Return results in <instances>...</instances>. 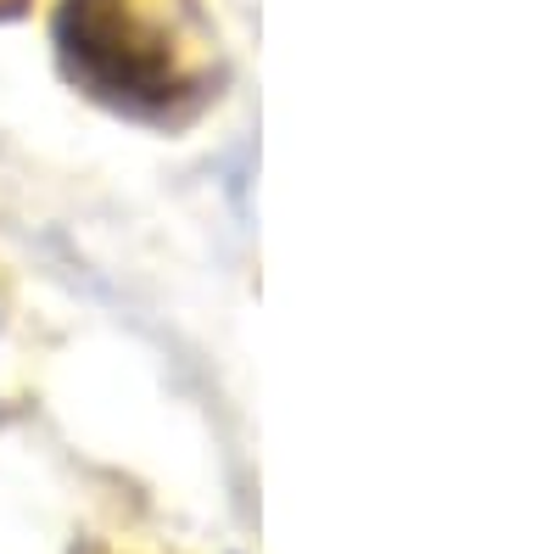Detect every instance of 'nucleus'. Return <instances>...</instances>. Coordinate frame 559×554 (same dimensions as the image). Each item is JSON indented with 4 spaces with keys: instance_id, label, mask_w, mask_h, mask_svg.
Returning a JSON list of instances; mask_svg holds the SVG:
<instances>
[{
    "instance_id": "f257e3e1",
    "label": "nucleus",
    "mask_w": 559,
    "mask_h": 554,
    "mask_svg": "<svg viewBox=\"0 0 559 554\" xmlns=\"http://www.w3.org/2000/svg\"><path fill=\"white\" fill-rule=\"evenodd\" d=\"M57 57L84 96L134 118H174L202 96V57L179 0H62Z\"/></svg>"
},
{
    "instance_id": "f03ea898",
    "label": "nucleus",
    "mask_w": 559,
    "mask_h": 554,
    "mask_svg": "<svg viewBox=\"0 0 559 554\" xmlns=\"http://www.w3.org/2000/svg\"><path fill=\"white\" fill-rule=\"evenodd\" d=\"M28 0H0V17H12V12H23Z\"/></svg>"
}]
</instances>
